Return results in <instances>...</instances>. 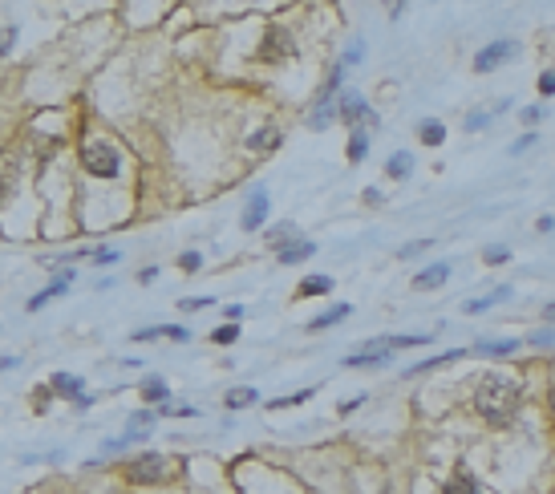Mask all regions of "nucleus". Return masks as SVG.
I'll list each match as a JSON object with an SVG mask.
<instances>
[{
	"instance_id": "34",
	"label": "nucleus",
	"mask_w": 555,
	"mask_h": 494,
	"mask_svg": "<svg viewBox=\"0 0 555 494\" xmlns=\"http://www.w3.org/2000/svg\"><path fill=\"white\" fill-rule=\"evenodd\" d=\"M207 304H211L207 296H187V300L179 304V308H182V312H195V308H207Z\"/></svg>"
},
{
	"instance_id": "36",
	"label": "nucleus",
	"mask_w": 555,
	"mask_h": 494,
	"mask_svg": "<svg viewBox=\"0 0 555 494\" xmlns=\"http://www.w3.org/2000/svg\"><path fill=\"white\" fill-rule=\"evenodd\" d=\"M425 247H430V239H413V243H406V247H401V260L418 255V251H425Z\"/></svg>"
},
{
	"instance_id": "29",
	"label": "nucleus",
	"mask_w": 555,
	"mask_h": 494,
	"mask_svg": "<svg viewBox=\"0 0 555 494\" xmlns=\"http://www.w3.org/2000/svg\"><path fill=\"white\" fill-rule=\"evenodd\" d=\"M365 150H369V138H365V134H353V138H349V158H353V163H361V158H365Z\"/></svg>"
},
{
	"instance_id": "17",
	"label": "nucleus",
	"mask_w": 555,
	"mask_h": 494,
	"mask_svg": "<svg viewBox=\"0 0 555 494\" xmlns=\"http://www.w3.org/2000/svg\"><path fill=\"white\" fill-rule=\"evenodd\" d=\"M462 357V348H450V353H438V357H430V361H418L409 373H430V369H442V365H450Z\"/></svg>"
},
{
	"instance_id": "18",
	"label": "nucleus",
	"mask_w": 555,
	"mask_h": 494,
	"mask_svg": "<svg viewBox=\"0 0 555 494\" xmlns=\"http://www.w3.org/2000/svg\"><path fill=\"white\" fill-rule=\"evenodd\" d=\"M515 341H482V345H474L470 353H482V357H506V353H515Z\"/></svg>"
},
{
	"instance_id": "20",
	"label": "nucleus",
	"mask_w": 555,
	"mask_h": 494,
	"mask_svg": "<svg viewBox=\"0 0 555 494\" xmlns=\"http://www.w3.org/2000/svg\"><path fill=\"white\" fill-rule=\"evenodd\" d=\"M503 300H511V288H494L490 296H482V300H470V304H466V312H487L490 304H503Z\"/></svg>"
},
{
	"instance_id": "21",
	"label": "nucleus",
	"mask_w": 555,
	"mask_h": 494,
	"mask_svg": "<svg viewBox=\"0 0 555 494\" xmlns=\"http://www.w3.org/2000/svg\"><path fill=\"white\" fill-rule=\"evenodd\" d=\"M247 146H251V150H276L280 146V134L272 130V126H268V130H256L251 138H247Z\"/></svg>"
},
{
	"instance_id": "26",
	"label": "nucleus",
	"mask_w": 555,
	"mask_h": 494,
	"mask_svg": "<svg viewBox=\"0 0 555 494\" xmlns=\"http://www.w3.org/2000/svg\"><path fill=\"white\" fill-rule=\"evenodd\" d=\"M385 170H389L393 179H406L409 170H413V158H409V154H393L389 163H385Z\"/></svg>"
},
{
	"instance_id": "27",
	"label": "nucleus",
	"mask_w": 555,
	"mask_h": 494,
	"mask_svg": "<svg viewBox=\"0 0 555 494\" xmlns=\"http://www.w3.org/2000/svg\"><path fill=\"white\" fill-rule=\"evenodd\" d=\"M211 341L215 345H235V341H239V324H223V329H215Z\"/></svg>"
},
{
	"instance_id": "2",
	"label": "nucleus",
	"mask_w": 555,
	"mask_h": 494,
	"mask_svg": "<svg viewBox=\"0 0 555 494\" xmlns=\"http://www.w3.org/2000/svg\"><path fill=\"white\" fill-rule=\"evenodd\" d=\"M82 166L89 175H98V179H114L122 163H118V150L110 142H85L82 146Z\"/></svg>"
},
{
	"instance_id": "11",
	"label": "nucleus",
	"mask_w": 555,
	"mask_h": 494,
	"mask_svg": "<svg viewBox=\"0 0 555 494\" xmlns=\"http://www.w3.org/2000/svg\"><path fill=\"white\" fill-rule=\"evenodd\" d=\"M341 118H344V122H361V118H369V122H373V114H369V106H365V98H361V94H344V98H341Z\"/></svg>"
},
{
	"instance_id": "30",
	"label": "nucleus",
	"mask_w": 555,
	"mask_h": 494,
	"mask_svg": "<svg viewBox=\"0 0 555 494\" xmlns=\"http://www.w3.org/2000/svg\"><path fill=\"white\" fill-rule=\"evenodd\" d=\"M308 397H312V389H304V393H296V397H276L272 410H288V405H300V401H308Z\"/></svg>"
},
{
	"instance_id": "37",
	"label": "nucleus",
	"mask_w": 555,
	"mask_h": 494,
	"mask_svg": "<svg viewBox=\"0 0 555 494\" xmlns=\"http://www.w3.org/2000/svg\"><path fill=\"white\" fill-rule=\"evenodd\" d=\"M361 53H365V45H361V41H353V45H349V53H344V61H341V65H353V61H357Z\"/></svg>"
},
{
	"instance_id": "8",
	"label": "nucleus",
	"mask_w": 555,
	"mask_h": 494,
	"mask_svg": "<svg viewBox=\"0 0 555 494\" xmlns=\"http://www.w3.org/2000/svg\"><path fill=\"white\" fill-rule=\"evenodd\" d=\"M337 114V85H328L325 89V98L316 101V110H312V118H308V126L312 130H325V122Z\"/></svg>"
},
{
	"instance_id": "39",
	"label": "nucleus",
	"mask_w": 555,
	"mask_h": 494,
	"mask_svg": "<svg viewBox=\"0 0 555 494\" xmlns=\"http://www.w3.org/2000/svg\"><path fill=\"white\" fill-rule=\"evenodd\" d=\"M8 45H13V33H4V37H0V53L8 49Z\"/></svg>"
},
{
	"instance_id": "38",
	"label": "nucleus",
	"mask_w": 555,
	"mask_h": 494,
	"mask_svg": "<svg viewBox=\"0 0 555 494\" xmlns=\"http://www.w3.org/2000/svg\"><path fill=\"white\" fill-rule=\"evenodd\" d=\"M531 341H535V345H551V341H555V332H535Z\"/></svg>"
},
{
	"instance_id": "31",
	"label": "nucleus",
	"mask_w": 555,
	"mask_h": 494,
	"mask_svg": "<svg viewBox=\"0 0 555 494\" xmlns=\"http://www.w3.org/2000/svg\"><path fill=\"white\" fill-rule=\"evenodd\" d=\"M539 94H543V98H551V94H555V69L539 73Z\"/></svg>"
},
{
	"instance_id": "40",
	"label": "nucleus",
	"mask_w": 555,
	"mask_h": 494,
	"mask_svg": "<svg viewBox=\"0 0 555 494\" xmlns=\"http://www.w3.org/2000/svg\"><path fill=\"white\" fill-rule=\"evenodd\" d=\"M547 320H555V300H551V304H547Z\"/></svg>"
},
{
	"instance_id": "22",
	"label": "nucleus",
	"mask_w": 555,
	"mask_h": 494,
	"mask_svg": "<svg viewBox=\"0 0 555 494\" xmlns=\"http://www.w3.org/2000/svg\"><path fill=\"white\" fill-rule=\"evenodd\" d=\"M256 397H260V393L244 385V389H227V397H223V401H227V410H244V405H251Z\"/></svg>"
},
{
	"instance_id": "32",
	"label": "nucleus",
	"mask_w": 555,
	"mask_h": 494,
	"mask_svg": "<svg viewBox=\"0 0 555 494\" xmlns=\"http://www.w3.org/2000/svg\"><path fill=\"white\" fill-rule=\"evenodd\" d=\"M89 260H94V264H118V260H122V255H118L114 247H101V251H94V255H89Z\"/></svg>"
},
{
	"instance_id": "7",
	"label": "nucleus",
	"mask_w": 555,
	"mask_h": 494,
	"mask_svg": "<svg viewBox=\"0 0 555 494\" xmlns=\"http://www.w3.org/2000/svg\"><path fill=\"white\" fill-rule=\"evenodd\" d=\"M263 219H268V195L256 191V195L247 198V207H244V231H260Z\"/></svg>"
},
{
	"instance_id": "14",
	"label": "nucleus",
	"mask_w": 555,
	"mask_h": 494,
	"mask_svg": "<svg viewBox=\"0 0 555 494\" xmlns=\"http://www.w3.org/2000/svg\"><path fill=\"white\" fill-rule=\"evenodd\" d=\"M53 393L77 397V401H85V397H82V377H69V373H57V377H53Z\"/></svg>"
},
{
	"instance_id": "28",
	"label": "nucleus",
	"mask_w": 555,
	"mask_h": 494,
	"mask_svg": "<svg viewBox=\"0 0 555 494\" xmlns=\"http://www.w3.org/2000/svg\"><path fill=\"white\" fill-rule=\"evenodd\" d=\"M142 397H146V401H166V385L158 377H150L146 385H142Z\"/></svg>"
},
{
	"instance_id": "19",
	"label": "nucleus",
	"mask_w": 555,
	"mask_h": 494,
	"mask_svg": "<svg viewBox=\"0 0 555 494\" xmlns=\"http://www.w3.org/2000/svg\"><path fill=\"white\" fill-rule=\"evenodd\" d=\"M446 494H478V482H474L466 470H458V474L446 482Z\"/></svg>"
},
{
	"instance_id": "41",
	"label": "nucleus",
	"mask_w": 555,
	"mask_h": 494,
	"mask_svg": "<svg viewBox=\"0 0 555 494\" xmlns=\"http://www.w3.org/2000/svg\"><path fill=\"white\" fill-rule=\"evenodd\" d=\"M551 410H555V389H551Z\"/></svg>"
},
{
	"instance_id": "33",
	"label": "nucleus",
	"mask_w": 555,
	"mask_h": 494,
	"mask_svg": "<svg viewBox=\"0 0 555 494\" xmlns=\"http://www.w3.org/2000/svg\"><path fill=\"white\" fill-rule=\"evenodd\" d=\"M482 260H487V264H506V260H511V251H506V247H487V255H482Z\"/></svg>"
},
{
	"instance_id": "1",
	"label": "nucleus",
	"mask_w": 555,
	"mask_h": 494,
	"mask_svg": "<svg viewBox=\"0 0 555 494\" xmlns=\"http://www.w3.org/2000/svg\"><path fill=\"white\" fill-rule=\"evenodd\" d=\"M519 405H523V389L511 377L490 373V377H482L478 389H474V410H478V417H482L487 426H511Z\"/></svg>"
},
{
	"instance_id": "23",
	"label": "nucleus",
	"mask_w": 555,
	"mask_h": 494,
	"mask_svg": "<svg viewBox=\"0 0 555 494\" xmlns=\"http://www.w3.org/2000/svg\"><path fill=\"white\" fill-rule=\"evenodd\" d=\"M150 336H175V341H187V329H179V324H170V329H142V332H134V341H150Z\"/></svg>"
},
{
	"instance_id": "15",
	"label": "nucleus",
	"mask_w": 555,
	"mask_h": 494,
	"mask_svg": "<svg viewBox=\"0 0 555 494\" xmlns=\"http://www.w3.org/2000/svg\"><path fill=\"white\" fill-rule=\"evenodd\" d=\"M418 138H422L425 146H442V142H446V126L430 118V122H422V126H418Z\"/></svg>"
},
{
	"instance_id": "5",
	"label": "nucleus",
	"mask_w": 555,
	"mask_h": 494,
	"mask_svg": "<svg viewBox=\"0 0 555 494\" xmlns=\"http://www.w3.org/2000/svg\"><path fill=\"white\" fill-rule=\"evenodd\" d=\"M425 345V336H373V341H365L361 353H369V357H385L393 348H418Z\"/></svg>"
},
{
	"instance_id": "6",
	"label": "nucleus",
	"mask_w": 555,
	"mask_h": 494,
	"mask_svg": "<svg viewBox=\"0 0 555 494\" xmlns=\"http://www.w3.org/2000/svg\"><path fill=\"white\" fill-rule=\"evenodd\" d=\"M506 57H515V41H494V45H487V49L474 57V69H478V73H487V69L503 65Z\"/></svg>"
},
{
	"instance_id": "25",
	"label": "nucleus",
	"mask_w": 555,
	"mask_h": 494,
	"mask_svg": "<svg viewBox=\"0 0 555 494\" xmlns=\"http://www.w3.org/2000/svg\"><path fill=\"white\" fill-rule=\"evenodd\" d=\"M17 179V158L13 154H0V191H8Z\"/></svg>"
},
{
	"instance_id": "16",
	"label": "nucleus",
	"mask_w": 555,
	"mask_h": 494,
	"mask_svg": "<svg viewBox=\"0 0 555 494\" xmlns=\"http://www.w3.org/2000/svg\"><path fill=\"white\" fill-rule=\"evenodd\" d=\"M349 316V304H332L325 316H316V320H308V329L312 332H320V329H328V324H337V320H344Z\"/></svg>"
},
{
	"instance_id": "35",
	"label": "nucleus",
	"mask_w": 555,
	"mask_h": 494,
	"mask_svg": "<svg viewBox=\"0 0 555 494\" xmlns=\"http://www.w3.org/2000/svg\"><path fill=\"white\" fill-rule=\"evenodd\" d=\"M179 267H182V272H195V267H203V255H195V251H187V255L179 260Z\"/></svg>"
},
{
	"instance_id": "12",
	"label": "nucleus",
	"mask_w": 555,
	"mask_h": 494,
	"mask_svg": "<svg viewBox=\"0 0 555 494\" xmlns=\"http://www.w3.org/2000/svg\"><path fill=\"white\" fill-rule=\"evenodd\" d=\"M69 284H73V272H61V276H57V284H53V288H45L41 296H33V300H29V304H25V308H29V312H37L41 304H49L53 296H61V292H66Z\"/></svg>"
},
{
	"instance_id": "24",
	"label": "nucleus",
	"mask_w": 555,
	"mask_h": 494,
	"mask_svg": "<svg viewBox=\"0 0 555 494\" xmlns=\"http://www.w3.org/2000/svg\"><path fill=\"white\" fill-rule=\"evenodd\" d=\"M385 361H389V357H369V353H353V357H344L349 369H381Z\"/></svg>"
},
{
	"instance_id": "10",
	"label": "nucleus",
	"mask_w": 555,
	"mask_h": 494,
	"mask_svg": "<svg viewBox=\"0 0 555 494\" xmlns=\"http://www.w3.org/2000/svg\"><path fill=\"white\" fill-rule=\"evenodd\" d=\"M312 251H316L312 239H292V243L280 247V264H300V260H308Z\"/></svg>"
},
{
	"instance_id": "3",
	"label": "nucleus",
	"mask_w": 555,
	"mask_h": 494,
	"mask_svg": "<svg viewBox=\"0 0 555 494\" xmlns=\"http://www.w3.org/2000/svg\"><path fill=\"white\" fill-rule=\"evenodd\" d=\"M130 482H142V486H158V482H166L170 478V462L163 458V454H142V458L130 462Z\"/></svg>"
},
{
	"instance_id": "4",
	"label": "nucleus",
	"mask_w": 555,
	"mask_h": 494,
	"mask_svg": "<svg viewBox=\"0 0 555 494\" xmlns=\"http://www.w3.org/2000/svg\"><path fill=\"white\" fill-rule=\"evenodd\" d=\"M296 53V41H292V33L288 29H280V25H272L268 33H263V41H260V61H288Z\"/></svg>"
},
{
	"instance_id": "13",
	"label": "nucleus",
	"mask_w": 555,
	"mask_h": 494,
	"mask_svg": "<svg viewBox=\"0 0 555 494\" xmlns=\"http://www.w3.org/2000/svg\"><path fill=\"white\" fill-rule=\"evenodd\" d=\"M328 288H332V280L328 276H308V280L296 288V300H308V296H325Z\"/></svg>"
},
{
	"instance_id": "9",
	"label": "nucleus",
	"mask_w": 555,
	"mask_h": 494,
	"mask_svg": "<svg viewBox=\"0 0 555 494\" xmlns=\"http://www.w3.org/2000/svg\"><path fill=\"white\" fill-rule=\"evenodd\" d=\"M450 280V264H430L425 272H418V280H413V288H442V284Z\"/></svg>"
}]
</instances>
